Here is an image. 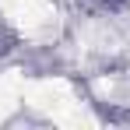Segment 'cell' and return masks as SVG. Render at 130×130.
Masks as SVG:
<instances>
[{
	"instance_id": "cell-1",
	"label": "cell",
	"mask_w": 130,
	"mask_h": 130,
	"mask_svg": "<svg viewBox=\"0 0 130 130\" xmlns=\"http://www.w3.org/2000/svg\"><path fill=\"white\" fill-rule=\"evenodd\" d=\"M11 46H14V39H11V32H7V28H0V56H4V53H7Z\"/></svg>"
}]
</instances>
